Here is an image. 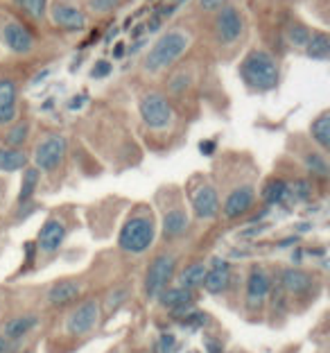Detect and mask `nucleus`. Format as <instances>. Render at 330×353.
Instances as JSON below:
<instances>
[{"label":"nucleus","mask_w":330,"mask_h":353,"mask_svg":"<svg viewBox=\"0 0 330 353\" xmlns=\"http://www.w3.org/2000/svg\"><path fill=\"white\" fill-rule=\"evenodd\" d=\"M174 344H176V340H174L172 333H163V335H161V353H172Z\"/></svg>","instance_id":"nucleus-35"},{"label":"nucleus","mask_w":330,"mask_h":353,"mask_svg":"<svg viewBox=\"0 0 330 353\" xmlns=\"http://www.w3.org/2000/svg\"><path fill=\"white\" fill-rule=\"evenodd\" d=\"M0 39L14 54H28L34 50V34L19 21H7L0 30Z\"/></svg>","instance_id":"nucleus-9"},{"label":"nucleus","mask_w":330,"mask_h":353,"mask_svg":"<svg viewBox=\"0 0 330 353\" xmlns=\"http://www.w3.org/2000/svg\"><path fill=\"white\" fill-rule=\"evenodd\" d=\"M310 197H312V186L305 179H296L294 183H287V199L308 202Z\"/></svg>","instance_id":"nucleus-29"},{"label":"nucleus","mask_w":330,"mask_h":353,"mask_svg":"<svg viewBox=\"0 0 330 353\" xmlns=\"http://www.w3.org/2000/svg\"><path fill=\"white\" fill-rule=\"evenodd\" d=\"M245 30V19L236 7L224 5L217 10L215 16V34L220 39V43H233L238 41L240 34Z\"/></svg>","instance_id":"nucleus-8"},{"label":"nucleus","mask_w":330,"mask_h":353,"mask_svg":"<svg viewBox=\"0 0 330 353\" xmlns=\"http://www.w3.org/2000/svg\"><path fill=\"white\" fill-rule=\"evenodd\" d=\"M181 326H186V328H190V331H201L208 322H211V317H208V312H204V310H197V308H192L188 315H183L181 319Z\"/></svg>","instance_id":"nucleus-30"},{"label":"nucleus","mask_w":330,"mask_h":353,"mask_svg":"<svg viewBox=\"0 0 330 353\" xmlns=\"http://www.w3.org/2000/svg\"><path fill=\"white\" fill-rule=\"evenodd\" d=\"M188 82H190V77H188L186 73H181L179 77H174V79H172V82H170V88H172V91H174V93H181V91H183V88H186V86H188Z\"/></svg>","instance_id":"nucleus-36"},{"label":"nucleus","mask_w":330,"mask_h":353,"mask_svg":"<svg viewBox=\"0 0 330 353\" xmlns=\"http://www.w3.org/2000/svg\"><path fill=\"white\" fill-rule=\"evenodd\" d=\"M30 136V123H16L10 132L5 134V145L10 148H23Z\"/></svg>","instance_id":"nucleus-28"},{"label":"nucleus","mask_w":330,"mask_h":353,"mask_svg":"<svg viewBox=\"0 0 330 353\" xmlns=\"http://www.w3.org/2000/svg\"><path fill=\"white\" fill-rule=\"evenodd\" d=\"M224 5H227V0H199V7L206 12H217Z\"/></svg>","instance_id":"nucleus-37"},{"label":"nucleus","mask_w":330,"mask_h":353,"mask_svg":"<svg viewBox=\"0 0 330 353\" xmlns=\"http://www.w3.org/2000/svg\"><path fill=\"white\" fill-rule=\"evenodd\" d=\"M240 77L254 91H274L278 86L280 70L276 59L267 50H251L240 63Z\"/></svg>","instance_id":"nucleus-1"},{"label":"nucleus","mask_w":330,"mask_h":353,"mask_svg":"<svg viewBox=\"0 0 330 353\" xmlns=\"http://www.w3.org/2000/svg\"><path fill=\"white\" fill-rule=\"evenodd\" d=\"M19 114V88L12 79H0V127L12 125Z\"/></svg>","instance_id":"nucleus-18"},{"label":"nucleus","mask_w":330,"mask_h":353,"mask_svg":"<svg viewBox=\"0 0 330 353\" xmlns=\"http://www.w3.org/2000/svg\"><path fill=\"white\" fill-rule=\"evenodd\" d=\"M138 109H141L145 125H147L149 130H165V127H170L174 120L172 102L158 91L145 93L138 102Z\"/></svg>","instance_id":"nucleus-4"},{"label":"nucleus","mask_w":330,"mask_h":353,"mask_svg":"<svg viewBox=\"0 0 330 353\" xmlns=\"http://www.w3.org/2000/svg\"><path fill=\"white\" fill-rule=\"evenodd\" d=\"M12 351V340H7L5 335H0V353H10Z\"/></svg>","instance_id":"nucleus-40"},{"label":"nucleus","mask_w":330,"mask_h":353,"mask_svg":"<svg viewBox=\"0 0 330 353\" xmlns=\"http://www.w3.org/2000/svg\"><path fill=\"white\" fill-rule=\"evenodd\" d=\"M254 199H256V188L251 183H245V186H238L229 192V197L224 199V206H222V213L224 218L229 220H236L240 215H245L249 208L254 206Z\"/></svg>","instance_id":"nucleus-11"},{"label":"nucleus","mask_w":330,"mask_h":353,"mask_svg":"<svg viewBox=\"0 0 330 353\" xmlns=\"http://www.w3.org/2000/svg\"><path fill=\"white\" fill-rule=\"evenodd\" d=\"M310 134L324 152L330 148V111H324V114H319L315 120H312Z\"/></svg>","instance_id":"nucleus-25"},{"label":"nucleus","mask_w":330,"mask_h":353,"mask_svg":"<svg viewBox=\"0 0 330 353\" xmlns=\"http://www.w3.org/2000/svg\"><path fill=\"white\" fill-rule=\"evenodd\" d=\"M156 224L152 215H132L118 234V247L127 254H143L154 245Z\"/></svg>","instance_id":"nucleus-3"},{"label":"nucleus","mask_w":330,"mask_h":353,"mask_svg":"<svg viewBox=\"0 0 330 353\" xmlns=\"http://www.w3.org/2000/svg\"><path fill=\"white\" fill-rule=\"evenodd\" d=\"M23 353H34V351H30V349H28V351H23Z\"/></svg>","instance_id":"nucleus-43"},{"label":"nucleus","mask_w":330,"mask_h":353,"mask_svg":"<svg viewBox=\"0 0 330 353\" xmlns=\"http://www.w3.org/2000/svg\"><path fill=\"white\" fill-rule=\"evenodd\" d=\"M50 19L57 28L68 30V32H79L88 26L86 14L79 10V7L68 5V3H54L50 10Z\"/></svg>","instance_id":"nucleus-12"},{"label":"nucleus","mask_w":330,"mask_h":353,"mask_svg":"<svg viewBox=\"0 0 330 353\" xmlns=\"http://www.w3.org/2000/svg\"><path fill=\"white\" fill-rule=\"evenodd\" d=\"M100 319V303L95 299H88V301H82L79 306L75 308L68 315L66 319V331L70 335H88L95 328Z\"/></svg>","instance_id":"nucleus-7"},{"label":"nucleus","mask_w":330,"mask_h":353,"mask_svg":"<svg viewBox=\"0 0 330 353\" xmlns=\"http://www.w3.org/2000/svg\"><path fill=\"white\" fill-rule=\"evenodd\" d=\"M16 5H19L30 19H43L48 0H16Z\"/></svg>","instance_id":"nucleus-32"},{"label":"nucleus","mask_w":330,"mask_h":353,"mask_svg":"<svg viewBox=\"0 0 330 353\" xmlns=\"http://www.w3.org/2000/svg\"><path fill=\"white\" fill-rule=\"evenodd\" d=\"M179 3H183V0H174V3H172V5H179Z\"/></svg>","instance_id":"nucleus-42"},{"label":"nucleus","mask_w":330,"mask_h":353,"mask_svg":"<svg viewBox=\"0 0 330 353\" xmlns=\"http://www.w3.org/2000/svg\"><path fill=\"white\" fill-rule=\"evenodd\" d=\"M188 231V213L181 206L170 208L163 215V234L165 238H179Z\"/></svg>","instance_id":"nucleus-21"},{"label":"nucleus","mask_w":330,"mask_h":353,"mask_svg":"<svg viewBox=\"0 0 330 353\" xmlns=\"http://www.w3.org/2000/svg\"><path fill=\"white\" fill-rule=\"evenodd\" d=\"M156 299L161 301V306L167 308V310H174V308H181V306H188V303H195V290H188L183 285H176V288H165Z\"/></svg>","instance_id":"nucleus-20"},{"label":"nucleus","mask_w":330,"mask_h":353,"mask_svg":"<svg viewBox=\"0 0 330 353\" xmlns=\"http://www.w3.org/2000/svg\"><path fill=\"white\" fill-rule=\"evenodd\" d=\"M123 3V0H88V10L95 12V14H107L111 10Z\"/></svg>","instance_id":"nucleus-34"},{"label":"nucleus","mask_w":330,"mask_h":353,"mask_svg":"<svg viewBox=\"0 0 330 353\" xmlns=\"http://www.w3.org/2000/svg\"><path fill=\"white\" fill-rule=\"evenodd\" d=\"M63 157H66V139L59 134H52L43 139L34 150V163L39 170L52 172L61 165Z\"/></svg>","instance_id":"nucleus-6"},{"label":"nucleus","mask_w":330,"mask_h":353,"mask_svg":"<svg viewBox=\"0 0 330 353\" xmlns=\"http://www.w3.org/2000/svg\"><path fill=\"white\" fill-rule=\"evenodd\" d=\"M303 161H305V168L312 172V174H317V176H328V161H326V157L324 154H317V152H310V154H305L303 157Z\"/></svg>","instance_id":"nucleus-31"},{"label":"nucleus","mask_w":330,"mask_h":353,"mask_svg":"<svg viewBox=\"0 0 330 353\" xmlns=\"http://www.w3.org/2000/svg\"><path fill=\"white\" fill-rule=\"evenodd\" d=\"M192 202V211L199 220H213L217 218V213H220V199H217V190L213 186H199L195 192H192L190 197Z\"/></svg>","instance_id":"nucleus-15"},{"label":"nucleus","mask_w":330,"mask_h":353,"mask_svg":"<svg viewBox=\"0 0 330 353\" xmlns=\"http://www.w3.org/2000/svg\"><path fill=\"white\" fill-rule=\"evenodd\" d=\"M176 272V259L172 254H158L154 261L149 263L147 272H145V296L147 299H156L167 288V283L174 279Z\"/></svg>","instance_id":"nucleus-5"},{"label":"nucleus","mask_w":330,"mask_h":353,"mask_svg":"<svg viewBox=\"0 0 330 353\" xmlns=\"http://www.w3.org/2000/svg\"><path fill=\"white\" fill-rule=\"evenodd\" d=\"M39 324V317L34 315V312H28V315H19V317H12L10 322L5 324L3 328V335L7 340H21V338H25L28 333H32L37 328Z\"/></svg>","instance_id":"nucleus-19"},{"label":"nucleus","mask_w":330,"mask_h":353,"mask_svg":"<svg viewBox=\"0 0 330 353\" xmlns=\"http://www.w3.org/2000/svg\"><path fill=\"white\" fill-rule=\"evenodd\" d=\"M23 181H21V192H19V204H28L32 197H34L37 186H39V179H41V170L34 165V168H23Z\"/></svg>","instance_id":"nucleus-24"},{"label":"nucleus","mask_w":330,"mask_h":353,"mask_svg":"<svg viewBox=\"0 0 330 353\" xmlns=\"http://www.w3.org/2000/svg\"><path fill=\"white\" fill-rule=\"evenodd\" d=\"M25 165H28V154L23 152V148H10V145L0 148V172H16L23 170Z\"/></svg>","instance_id":"nucleus-22"},{"label":"nucleus","mask_w":330,"mask_h":353,"mask_svg":"<svg viewBox=\"0 0 330 353\" xmlns=\"http://www.w3.org/2000/svg\"><path fill=\"white\" fill-rule=\"evenodd\" d=\"M206 276V265L204 263H190L186 270L179 274V285L188 288V290H195L201 285V281Z\"/></svg>","instance_id":"nucleus-27"},{"label":"nucleus","mask_w":330,"mask_h":353,"mask_svg":"<svg viewBox=\"0 0 330 353\" xmlns=\"http://www.w3.org/2000/svg\"><path fill=\"white\" fill-rule=\"evenodd\" d=\"M312 283H315L312 274L299 268H289L280 274V288L289 296H305L312 290Z\"/></svg>","instance_id":"nucleus-17"},{"label":"nucleus","mask_w":330,"mask_h":353,"mask_svg":"<svg viewBox=\"0 0 330 353\" xmlns=\"http://www.w3.org/2000/svg\"><path fill=\"white\" fill-rule=\"evenodd\" d=\"M188 48H190V34H186L183 30L165 32V34L149 48L147 57H145V70H147V73H158V70L172 66Z\"/></svg>","instance_id":"nucleus-2"},{"label":"nucleus","mask_w":330,"mask_h":353,"mask_svg":"<svg viewBox=\"0 0 330 353\" xmlns=\"http://www.w3.org/2000/svg\"><path fill=\"white\" fill-rule=\"evenodd\" d=\"M310 28L308 26H303V23H292L287 30V37H289V41H292L294 46H299L303 48L305 43H308V39H310Z\"/></svg>","instance_id":"nucleus-33"},{"label":"nucleus","mask_w":330,"mask_h":353,"mask_svg":"<svg viewBox=\"0 0 330 353\" xmlns=\"http://www.w3.org/2000/svg\"><path fill=\"white\" fill-rule=\"evenodd\" d=\"M271 292V279L262 268H254L247 279V306L258 310Z\"/></svg>","instance_id":"nucleus-14"},{"label":"nucleus","mask_w":330,"mask_h":353,"mask_svg":"<svg viewBox=\"0 0 330 353\" xmlns=\"http://www.w3.org/2000/svg\"><path fill=\"white\" fill-rule=\"evenodd\" d=\"M82 294V283L75 279H61L57 283L50 285L48 290V301L52 303L54 308H63V306H70L75 303Z\"/></svg>","instance_id":"nucleus-16"},{"label":"nucleus","mask_w":330,"mask_h":353,"mask_svg":"<svg viewBox=\"0 0 330 353\" xmlns=\"http://www.w3.org/2000/svg\"><path fill=\"white\" fill-rule=\"evenodd\" d=\"M109 353H120V351H109Z\"/></svg>","instance_id":"nucleus-44"},{"label":"nucleus","mask_w":330,"mask_h":353,"mask_svg":"<svg viewBox=\"0 0 330 353\" xmlns=\"http://www.w3.org/2000/svg\"><path fill=\"white\" fill-rule=\"evenodd\" d=\"M204 344H206V351H208V353H222V344L217 342V340L206 338V340H204Z\"/></svg>","instance_id":"nucleus-39"},{"label":"nucleus","mask_w":330,"mask_h":353,"mask_svg":"<svg viewBox=\"0 0 330 353\" xmlns=\"http://www.w3.org/2000/svg\"><path fill=\"white\" fill-rule=\"evenodd\" d=\"M34 252H37V245L34 243H28L25 245V254H28V263L34 261Z\"/></svg>","instance_id":"nucleus-41"},{"label":"nucleus","mask_w":330,"mask_h":353,"mask_svg":"<svg viewBox=\"0 0 330 353\" xmlns=\"http://www.w3.org/2000/svg\"><path fill=\"white\" fill-rule=\"evenodd\" d=\"M111 73V63L109 61H98L95 63V68H93V77H107Z\"/></svg>","instance_id":"nucleus-38"},{"label":"nucleus","mask_w":330,"mask_h":353,"mask_svg":"<svg viewBox=\"0 0 330 353\" xmlns=\"http://www.w3.org/2000/svg\"><path fill=\"white\" fill-rule=\"evenodd\" d=\"M63 240H66V224H63L59 218H48L37 236V250L52 256L59 252Z\"/></svg>","instance_id":"nucleus-10"},{"label":"nucleus","mask_w":330,"mask_h":353,"mask_svg":"<svg viewBox=\"0 0 330 353\" xmlns=\"http://www.w3.org/2000/svg\"><path fill=\"white\" fill-rule=\"evenodd\" d=\"M303 48H305V54L315 61H326L330 57V39L326 32H312L308 43Z\"/></svg>","instance_id":"nucleus-23"},{"label":"nucleus","mask_w":330,"mask_h":353,"mask_svg":"<svg viewBox=\"0 0 330 353\" xmlns=\"http://www.w3.org/2000/svg\"><path fill=\"white\" fill-rule=\"evenodd\" d=\"M262 199L269 206H276V204L287 202V181L276 179V176H274V179H269L262 186Z\"/></svg>","instance_id":"nucleus-26"},{"label":"nucleus","mask_w":330,"mask_h":353,"mask_svg":"<svg viewBox=\"0 0 330 353\" xmlns=\"http://www.w3.org/2000/svg\"><path fill=\"white\" fill-rule=\"evenodd\" d=\"M0 190H3V186H0Z\"/></svg>","instance_id":"nucleus-45"},{"label":"nucleus","mask_w":330,"mask_h":353,"mask_svg":"<svg viewBox=\"0 0 330 353\" xmlns=\"http://www.w3.org/2000/svg\"><path fill=\"white\" fill-rule=\"evenodd\" d=\"M231 265L222 259H213L211 268H206V276L201 281V288L208 294H222L231 288Z\"/></svg>","instance_id":"nucleus-13"}]
</instances>
